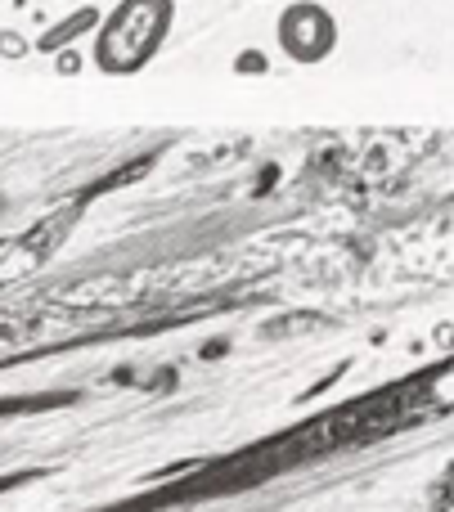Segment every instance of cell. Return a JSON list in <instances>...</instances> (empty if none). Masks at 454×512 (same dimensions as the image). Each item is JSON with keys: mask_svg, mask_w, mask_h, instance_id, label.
Wrapping results in <instances>:
<instances>
[{"mask_svg": "<svg viewBox=\"0 0 454 512\" xmlns=\"http://www.w3.org/2000/svg\"><path fill=\"white\" fill-rule=\"evenodd\" d=\"M171 18H176V0H117V9L104 18L95 41L99 72H113V77L140 72L162 50Z\"/></svg>", "mask_w": 454, "mask_h": 512, "instance_id": "6da1fadb", "label": "cell"}, {"mask_svg": "<svg viewBox=\"0 0 454 512\" xmlns=\"http://www.w3.org/2000/svg\"><path fill=\"white\" fill-rule=\"evenodd\" d=\"M275 41L293 63H324L333 54V45H338V18L324 5H315V0H297V5H288L279 14Z\"/></svg>", "mask_w": 454, "mask_h": 512, "instance_id": "7a4b0ae2", "label": "cell"}, {"mask_svg": "<svg viewBox=\"0 0 454 512\" xmlns=\"http://www.w3.org/2000/svg\"><path fill=\"white\" fill-rule=\"evenodd\" d=\"M95 27H99V9L95 5H81V9H72L68 18H59L54 27H45L41 41H36V50H41V54H59V50H68L72 41H81L86 32H95Z\"/></svg>", "mask_w": 454, "mask_h": 512, "instance_id": "3957f363", "label": "cell"}, {"mask_svg": "<svg viewBox=\"0 0 454 512\" xmlns=\"http://www.w3.org/2000/svg\"><path fill=\"white\" fill-rule=\"evenodd\" d=\"M0 54H5V59H23L27 54V41L18 32H0Z\"/></svg>", "mask_w": 454, "mask_h": 512, "instance_id": "277c9868", "label": "cell"}, {"mask_svg": "<svg viewBox=\"0 0 454 512\" xmlns=\"http://www.w3.org/2000/svg\"><path fill=\"white\" fill-rule=\"evenodd\" d=\"M54 68H59L63 77H68V72H77V68H81V54H59V63H54Z\"/></svg>", "mask_w": 454, "mask_h": 512, "instance_id": "5b68a950", "label": "cell"}, {"mask_svg": "<svg viewBox=\"0 0 454 512\" xmlns=\"http://www.w3.org/2000/svg\"><path fill=\"white\" fill-rule=\"evenodd\" d=\"M239 68H248V72H261V68H266V59H261V54H243V59H239Z\"/></svg>", "mask_w": 454, "mask_h": 512, "instance_id": "8992f818", "label": "cell"}]
</instances>
